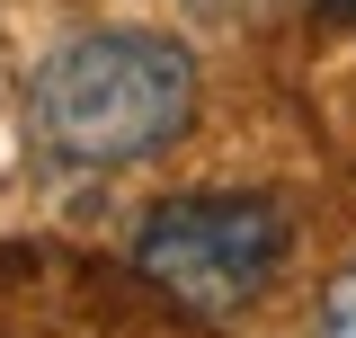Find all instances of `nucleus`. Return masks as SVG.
Instances as JSON below:
<instances>
[{"mask_svg":"<svg viewBox=\"0 0 356 338\" xmlns=\"http://www.w3.org/2000/svg\"><path fill=\"white\" fill-rule=\"evenodd\" d=\"M27 125L63 169H125L196 125V54L161 27L63 36L27 81Z\"/></svg>","mask_w":356,"mask_h":338,"instance_id":"1","label":"nucleus"},{"mask_svg":"<svg viewBox=\"0 0 356 338\" xmlns=\"http://www.w3.org/2000/svg\"><path fill=\"white\" fill-rule=\"evenodd\" d=\"M294 250V223L259 187H205V196H170L134 223V276L161 303L196 312V321H232L276 285V267Z\"/></svg>","mask_w":356,"mask_h":338,"instance_id":"2","label":"nucleus"},{"mask_svg":"<svg viewBox=\"0 0 356 338\" xmlns=\"http://www.w3.org/2000/svg\"><path fill=\"white\" fill-rule=\"evenodd\" d=\"M196 18H222V27H250V18H267V9H285V0H187Z\"/></svg>","mask_w":356,"mask_h":338,"instance_id":"3","label":"nucleus"},{"mask_svg":"<svg viewBox=\"0 0 356 338\" xmlns=\"http://www.w3.org/2000/svg\"><path fill=\"white\" fill-rule=\"evenodd\" d=\"M321 338H356V267L339 276V294H330V321H321Z\"/></svg>","mask_w":356,"mask_h":338,"instance_id":"4","label":"nucleus"},{"mask_svg":"<svg viewBox=\"0 0 356 338\" xmlns=\"http://www.w3.org/2000/svg\"><path fill=\"white\" fill-rule=\"evenodd\" d=\"M321 9H330V18H339V27H356V0H321Z\"/></svg>","mask_w":356,"mask_h":338,"instance_id":"5","label":"nucleus"}]
</instances>
